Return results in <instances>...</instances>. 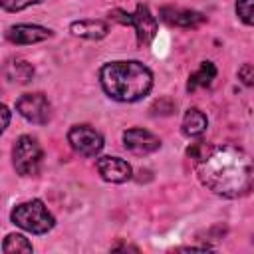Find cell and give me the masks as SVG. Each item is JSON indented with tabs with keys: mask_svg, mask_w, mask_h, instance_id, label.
<instances>
[{
	"mask_svg": "<svg viewBox=\"0 0 254 254\" xmlns=\"http://www.w3.org/2000/svg\"><path fill=\"white\" fill-rule=\"evenodd\" d=\"M198 181L214 194L236 198L254 185V159L236 145L208 147L196 165Z\"/></svg>",
	"mask_w": 254,
	"mask_h": 254,
	"instance_id": "6da1fadb",
	"label": "cell"
},
{
	"mask_svg": "<svg viewBox=\"0 0 254 254\" xmlns=\"http://www.w3.org/2000/svg\"><path fill=\"white\" fill-rule=\"evenodd\" d=\"M99 81L103 91L111 99L133 103L143 99L151 91L153 73L137 60H117L107 62L99 69Z\"/></svg>",
	"mask_w": 254,
	"mask_h": 254,
	"instance_id": "7a4b0ae2",
	"label": "cell"
},
{
	"mask_svg": "<svg viewBox=\"0 0 254 254\" xmlns=\"http://www.w3.org/2000/svg\"><path fill=\"white\" fill-rule=\"evenodd\" d=\"M10 218L16 226H20V228H24L32 234H46L56 226L54 214L46 208V204L40 198L20 202L10 212Z\"/></svg>",
	"mask_w": 254,
	"mask_h": 254,
	"instance_id": "3957f363",
	"label": "cell"
},
{
	"mask_svg": "<svg viewBox=\"0 0 254 254\" xmlns=\"http://www.w3.org/2000/svg\"><path fill=\"white\" fill-rule=\"evenodd\" d=\"M42 159H44V151L36 137H32V135L18 137V141L14 143V149H12V163H14V169L18 175H22V177L38 175V171L42 167Z\"/></svg>",
	"mask_w": 254,
	"mask_h": 254,
	"instance_id": "277c9868",
	"label": "cell"
},
{
	"mask_svg": "<svg viewBox=\"0 0 254 254\" xmlns=\"http://www.w3.org/2000/svg\"><path fill=\"white\" fill-rule=\"evenodd\" d=\"M16 109L18 113L30 121V123H36V125H44L50 121L52 117V103L48 101V97L40 91L36 93H24L18 97L16 101Z\"/></svg>",
	"mask_w": 254,
	"mask_h": 254,
	"instance_id": "5b68a950",
	"label": "cell"
},
{
	"mask_svg": "<svg viewBox=\"0 0 254 254\" xmlns=\"http://www.w3.org/2000/svg\"><path fill=\"white\" fill-rule=\"evenodd\" d=\"M67 141L71 149L83 157H95L103 149V137L89 125H73L67 131Z\"/></svg>",
	"mask_w": 254,
	"mask_h": 254,
	"instance_id": "8992f818",
	"label": "cell"
},
{
	"mask_svg": "<svg viewBox=\"0 0 254 254\" xmlns=\"http://www.w3.org/2000/svg\"><path fill=\"white\" fill-rule=\"evenodd\" d=\"M123 147L133 153V155H151L161 147V141L157 135H153L147 129L141 127H131L127 131H123Z\"/></svg>",
	"mask_w": 254,
	"mask_h": 254,
	"instance_id": "52a82bcc",
	"label": "cell"
},
{
	"mask_svg": "<svg viewBox=\"0 0 254 254\" xmlns=\"http://www.w3.org/2000/svg\"><path fill=\"white\" fill-rule=\"evenodd\" d=\"M135 28L139 46H149L157 34V18L151 14V10L145 4H139L133 14H129V24Z\"/></svg>",
	"mask_w": 254,
	"mask_h": 254,
	"instance_id": "ba28073f",
	"label": "cell"
},
{
	"mask_svg": "<svg viewBox=\"0 0 254 254\" xmlns=\"http://www.w3.org/2000/svg\"><path fill=\"white\" fill-rule=\"evenodd\" d=\"M95 167H97V173L101 175L103 181L107 183H125L131 179V165L125 161V159H119V157H99L95 161Z\"/></svg>",
	"mask_w": 254,
	"mask_h": 254,
	"instance_id": "9c48e42d",
	"label": "cell"
},
{
	"mask_svg": "<svg viewBox=\"0 0 254 254\" xmlns=\"http://www.w3.org/2000/svg\"><path fill=\"white\" fill-rule=\"evenodd\" d=\"M6 38L12 44H22V46L38 44V42L52 38V30L44 26H36V24H16L6 30Z\"/></svg>",
	"mask_w": 254,
	"mask_h": 254,
	"instance_id": "30bf717a",
	"label": "cell"
},
{
	"mask_svg": "<svg viewBox=\"0 0 254 254\" xmlns=\"http://www.w3.org/2000/svg\"><path fill=\"white\" fill-rule=\"evenodd\" d=\"M161 20H165L171 26H179V28H196L206 18L200 12H194V10L165 6V8H161Z\"/></svg>",
	"mask_w": 254,
	"mask_h": 254,
	"instance_id": "8fae6325",
	"label": "cell"
},
{
	"mask_svg": "<svg viewBox=\"0 0 254 254\" xmlns=\"http://www.w3.org/2000/svg\"><path fill=\"white\" fill-rule=\"evenodd\" d=\"M69 32L83 40H101L107 36L109 26L103 20H77V22H71Z\"/></svg>",
	"mask_w": 254,
	"mask_h": 254,
	"instance_id": "7c38bea8",
	"label": "cell"
},
{
	"mask_svg": "<svg viewBox=\"0 0 254 254\" xmlns=\"http://www.w3.org/2000/svg\"><path fill=\"white\" fill-rule=\"evenodd\" d=\"M216 77V65L212 62H200L198 69L192 71L189 75V81H187V91L192 93L196 89H202V87H210L212 81Z\"/></svg>",
	"mask_w": 254,
	"mask_h": 254,
	"instance_id": "4fadbf2b",
	"label": "cell"
},
{
	"mask_svg": "<svg viewBox=\"0 0 254 254\" xmlns=\"http://www.w3.org/2000/svg\"><path fill=\"white\" fill-rule=\"evenodd\" d=\"M181 127L187 137H200L208 127V119L198 107H190V109H187Z\"/></svg>",
	"mask_w": 254,
	"mask_h": 254,
	"instance_id": "5bb4252c",
	"label": "cell"
},
{
	"mask_svg": "<svg viewBox=\"0 0 254 254\" xmlns=\"http://www.w3.org/2000/svg\"><path fill=\"white\" fill-rule=\"evenodd\" d=\"M4 73L12 83L26 85L34 77V65L30 62H26V60H10L6 64V67H4Z\"/></svg>",
	"mask_w": 254,
	"mask_h": 254,
	"instance_id": "9a60e30c",
	"label": "cell"
},
{
	"mask_svg": "<svg viewBox=\"0 0 254 254\" xmlns=\"http://www.w3.org/2000/svg\"><path fill=\"white\" fill-rule=\"evenodd\" d=\"M34 250V246H32V242L26 238V236H22V234H16V232H12V234H8L6 238H4V242H2V252L4 254H18V252H32Z\"/></svg>",
	"mask_w": 254,
	"mask_h": 254,
	"instance_id": "2e32d148",
	"label": "cell"
},
{
	"mask_svg": "<svg viewBox=\"0 0 254 254\" xmlns=\"http://www.w3.org/2000/svg\"><path fill=\"white\" fill-rule=\"evenodd\" d=\"M236 16L240 18V22L254 26V0H236Z\"/></svg>",
	"mask_w": 254,
	"mask_h": 254,
	"instance_id": "e0dca14e",
	"label": "cell"
},
{
	"mask_svg": "<svg viewBox=\"0 0 254 254\" xmlns=\"http://www.w3.org/2000/svg\"><path fill=\"white\" fill-rule=\"evenodd\" d=\"M0 2H2V8L6 12H20V10H24L32 4L42 2V0H0Z\"/></svg>",
	"mask_w": 254,
	"mask_h": 254,
	"instance_id": "ac0fdd59",
	"label": "cell"
},
{
	"mask_svg": "<svg viewBox=\"0 0 254 254\" xmlns=\"http://www.w3.org/2000/svg\"><path fill=\"white\" fill-rule=\"evenodd\" d=\"M238 79L246 85V87H254V65L252 64H244L238 69Z\"/></svg>",
	"mask_w": 254,
	"mask_h": 254,
	"instance_id": "d6986e66",
	"label": "cell"
},
{
	"mask_svg": "<svg viewBox=\"0 0 254 254\" xmlns=\"http://www.w3.org/2000/svg\"><path fill=\"white\" fill-rule=\"evenodd\" d=\"M151 109H153V113H155L157 109H161V111H159L161 115H171V113L175 111V103H173L169 97H161V99H157V101L153 103Z\"/></svg>",
	"mask_w": 254,
	"mask_h": 254,
	"instance_id": "ffe728a7",
	"label": "cell"
},
{
	"mask_svg": "<svg viewBox=\"0 0 254 254\" xmlns=\"http://www.w3.org/2000/svg\"><path fill=\"white\" fill-rule=\"evenodd\" d=\"M2 129H8V125H10V109L6 107V105H2Z\"/></svg>",
	"mask_w": 254,
	"mask_h": 254,
	"instance_id": "44dd1931",
	"label": "cell"
}]
</instances>
